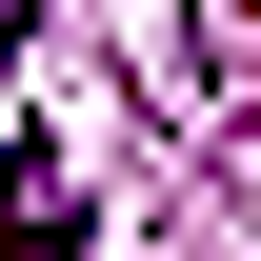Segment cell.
<instances>
[{
    "label": "cell",
    "instance_id": "obj_1",
    "mask_svg": "<svg viewBox=\"0 0 261 261\" xmlns=\"http://www.w3.org/2000/svg\"><path fill=\"white\" fill-rule=\"evenodd\" d=\"M0 261H81V201H61V181H20V201H0Z\"/></svg>",
    "mask_w": 261,
    "mask_h": 261
}]
</instances>
